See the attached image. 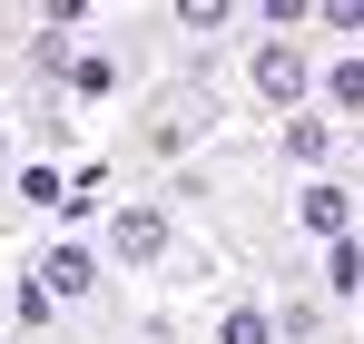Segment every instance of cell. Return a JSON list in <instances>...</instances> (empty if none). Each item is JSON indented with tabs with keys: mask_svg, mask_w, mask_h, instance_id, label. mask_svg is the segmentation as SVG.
<instances>
[{
	"mask_svg": "<svg viewBox=\"0 0 364 344\" xmlns=\"http://www.w3.org/2000/svg\"><path fill=\"white\" fill-rule=\"evenodd\" d=\"M256 89H266V99H296V89H305V59L296 50H256Z\"/></svg>",
	"mask_w": 364,
	"mask_h": 344,
	"instance_id": "6da1fadb",
	"label": "cell"
},
{
	"mask_svg": "<svg viewBox=\"0 0 364 344\" xmlns=\"http://www.w3.org/2000/svg\"><path fill=\"white\" fill-rule=\"evenodd\" d=\"M158 246H168V217L158 207H128L119 217V256H158Z\"/></svg>",
	"mask_w": 364,
	"mask_h": 344,
	"instance_id": "7a4b0ae2",
	"label": "cell"
},
{
	"mask_svg": "<svg viewBox=\"0 0 364 344\" xmlns=\"http://www.w3.org/2000/svg\"><path fill=\"white\" fill-rule=\"evenodd\" d=\"M305 227H315L325 246H335V236H355V207H345L335 187H315V197H305Z\"/></svg>",
	"mask_w": 364,
	"mask_h": 344,
	"instance_id": "3957f363",
	"label": "cell"
},
{
	"mask_svg": "<svg viewBox=\"0 0 364 344\" xmlns=\"http://www.w3.org/2000/svg\"><path fill=\"white\" fill-rule=\"evenodd\" d=\"M325 286H335V295H355V286H364V246H355V236H335V256H325Z\"/></svg>",
	"mask_w": 364,
	"mask_h": 344,
	"instance_id": "277c9868",
	"label": "cell"
},
{
	"mask_svg": "<svg viewBox=\"0 0 364 344\" xmlns=\"http://www.w3.org/2000/svg\"><path fill=\"white\" fill-rule=\"evenodd\" d=\"M325 89H335V109H364V59H335Z\"/></svg>",
	"mask_w": 364,
	"mask_h": 344,
	"instance_id": "5b68a950",
	"label": "cell"
},
{
	"mask_svg": "<svg viewBox=\"0 0 364 344\" xmlns=\"http://www.w3.org/2000/svg\"><path fill=\"white\" fill-rule=\"evenodd\" d=\"M217 344H276V335H266V315H246V305H237V315L217 325Z\"/></svg>",
	"mask_w": 364,
	"mask_h": 344,
	"instance_id": "8992f818",
	"label": "cell"
},
{
	"mask_svg": "<svg viewBox=\"0 0 364 344\" xmlns=\"http://www.w3.org/2000/svg\"><path fill=\"white\" fill-rule=\"evenodd\" d=\"M89 286V256H50V295H79Z\"/></svg>",
	"mask_w": 364,
	"mask_h": 344,
	"instance_id": "52a82bcc",
	"label": "cell"
}]
</instances>
